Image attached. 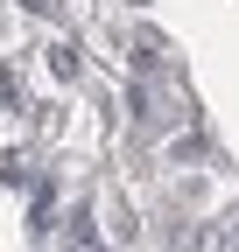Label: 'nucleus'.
I'll list each match as a JSON object with an SVG mask.
<instances>
[{
  "mask_svg": "<svg viewBox=\"0 0 239 252\" xmlns=\"http://www.w3.org/2000/svg\"><path fill=\"white\" fill-rule=\"evenodd\" d=\"M71 252H99V245H92V231H84V217H78V231H71Z\"/></svg>",
  "mask_w": 239,
  "mask_h": 252,
  "instance_id": "1",
  "label": "nucleus"
}]
</instances>
